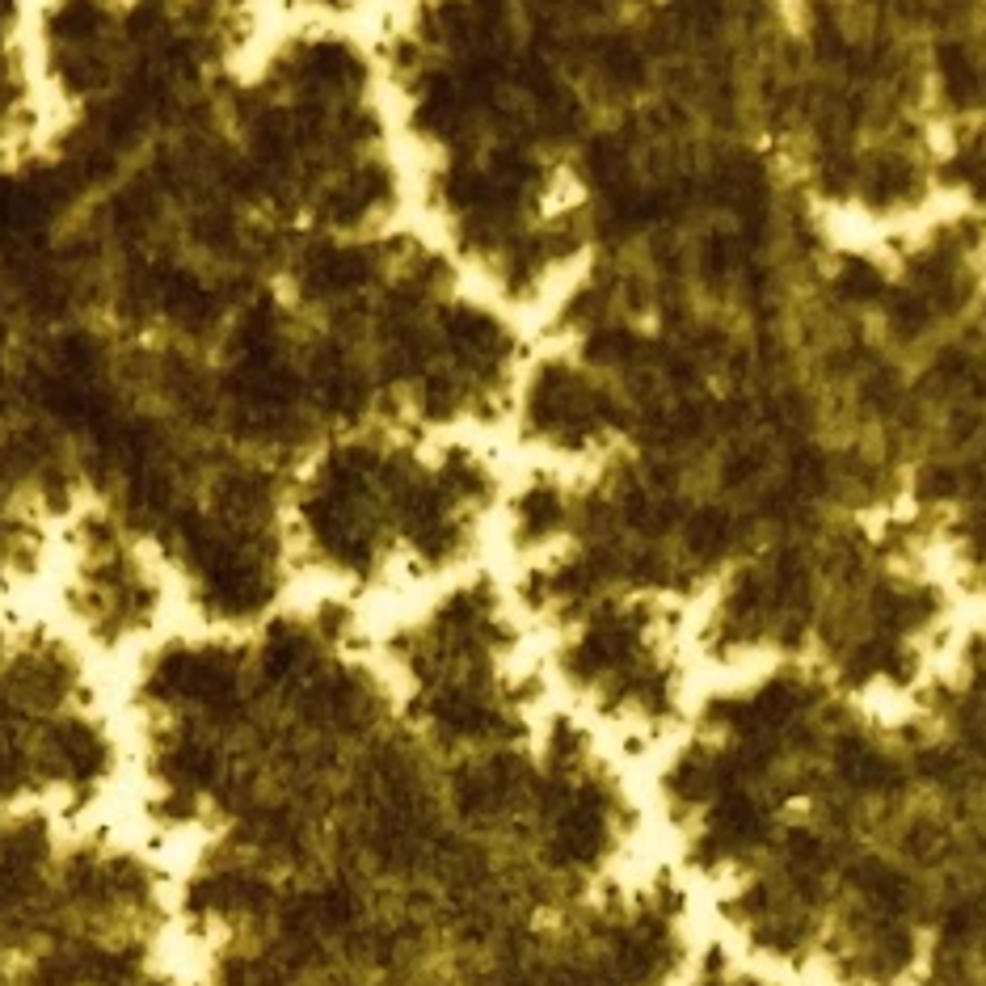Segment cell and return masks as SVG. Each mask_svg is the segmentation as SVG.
<instances>
[{
	"label": "cell",
	"mask_w": 986,
	"mask_h": 986,
	"mask_svg": "<svg viewBox=\"0 0 986 986\" xmlns=\"http://www.w3.org/2000/svg\"><path fill=\"white\" fill-rule=\"evenodd\" d=\"M965 603L906 515L780 536L704 590L688 633L704 674L801 667L860 700L911 696L944 658Z\"/></svg>",
	"instance_id": "obj_1"
},
{
	"label": "cell",
	"mask_w": 986,
	"mask_h": 986,
	"mask_svg": "<svg viewBox=\"0 0 986 986\" xmlns=\"http://www.w3.org/2000/svg\"><path fill=\"white\" fill-rule=\"evenodd\" d=\"M515 456L502 438L359 426L308 451L287 485L300 595L397 608L497 556Z\"/></svg>",
	"instance_id": "obj_2"
},
{
	"label": "cell",
	"mask_w": 986,
	"mask_h": 986,
	"mask_svg": "<svg viewBox=\"0 0 986 986\" xmlns=\"http://www.w3.org/2000/svg\"><path fill=\"white\" fill-rule=\"evenodd\" d=\"M215 140L245 207L287 249L413 220L367 26L270 17L215 115Z\"/></svg>",
	"instance_id": "obj_3"
},
{
	"label": "cell",
	"mask_w": 986,
	"mask_h": 986,
	"mask_svg": "<svg viewBox=\"0 0 986 986\" xmlns=\"http://www.w3.org/2000/svg\"><path fill=\"white\" fill-rule=\"evenodd\" d=\"M270 17L261 0H34V144L93 186L199 131Z\"/></svg>",
	"instance_id": "obj_4"
},
{
	"label": "cell",
	"mask_w": 986,
	"mask_h": 986,
	"mask_svg": "<svg viewBox=\"0 0 986 986\" xmlns=\"http://www.w3.org/2000/svg\"><path fill=\"white\" fill-rule=\"evenodd\" d=\"M127 801L118 683L47 608L0 599V813L102 818Z\"/></svg>",
	"instance_id": "obj_5"
},
{
	"label": "cell",
	"mask_w": 986,
	"mask_h": 986,
	"mask_svg": "<svg viewBox=\"0 0 986 986\" xmlns=\"http://www.w3.org/2000/svg\"><path fill=\"white\" fill-rule=\"evenodd\" d=\"M540 674L561 713L645 763L688 717L700 667L688 615L649 599H590L531 620Z\"/></svg>",
	"instance_id": "obj_6"
},
{
	"label": "cell",
	"mask_w": 986,
	"mask_h": 986,
	"mask_svg": "<svg viewBox=\"0 0 986 986\" xmlns=\"http://www.w3.org/2000/svg\"><path fill=\"white\" fill-rule=\"evenodd\" d=\"M38 595L106 667L131 662L181 620L174 582L152 544L97 506H81L63 527Z\"/></svg>",
	"instance_id": "obj_7"
},
{
	"label": "cell",
	"mask_w": 986,
	"mask_h": 986,
	"mask_svg": "<svg viewBox=\"0 0 986 986\" xmlns=\"http://www.w3.org/2000/svg\"><path fill=\"white\" fill-rule=\"evenodd\" d=\"M30 30L34 0H0V169L30 152L43 127Z\"/></svg>",
	"instance_id": "obj_8"
}]
</instances>
